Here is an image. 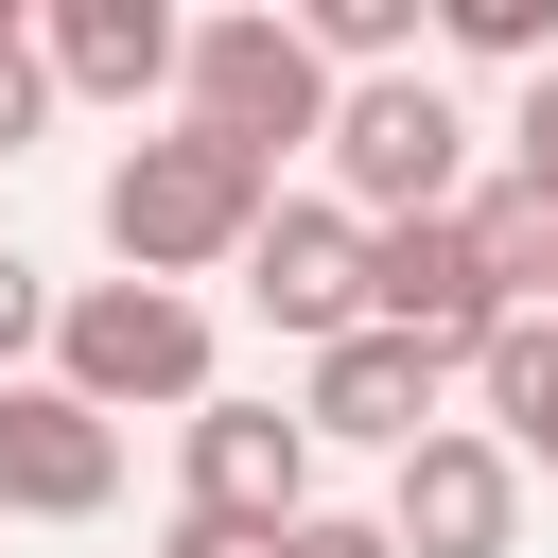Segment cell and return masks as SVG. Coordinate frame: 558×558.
I'll list each match as a JSON object with an SVG mask.
<instances>
[{
	"label": "cell",
	"instance_id": "5b68a950",
	"mask_svg": "<svg viewBox=\"0 0 558 558\" xmlns=\"http://www.w3.org/2000/svg\"><path fill=\"white\" fill-rule=\"evenodd\" d=\"M174 471H192V523H244V541H279V523H314V436H296V401H192L174 418Z\"/></svg>",
	"mask_w": 558,
	"mask_h": 558
},
{
	"label": "cell",
	"instance_id": "7a4b0ae2",
	"mask_svg": "<svg viewBox=\"0 0 558 558\" xmlns=\"http://www.w3.org/2000/svg\"><path fill=\"white\" fill-rule=\"evenodd\" d=\"M331 209H349V227H436V209H471V105H453L436 70L331 87Z\"/></svg>",
	"mask_w": 558,
	"mask_h": 558
},
{
	"label": "cell",
	"instance_id": "6da1fadb",
	"mask_svg": "<svg viewBox=\"0 0 558 558\" xmlns=\"http://www.w3.org/2000/svg\"><path fill=\"white\" fill-rule=\"evenodd\" d=\"M262 209H279V174H262L244 140H209V122H157V140L105 157V262L157 279V296H192L209 262H244Z\"/></svg>",
	"mask_w": 558,
	"mask_h": 558
},
{
	"label": "cell",
	"instance_id": "9c48e42d",
	"mask_svg": "<svg viewBox=\"0 0 558 558\" xmlns=\"http://www.w3.org/2000/svg\"><path fill=\"white\" fill-rule=\"evenodd\" d=\"M366 331H418L436 366H471V349L506 331V296H488V262H471L453 209H436V227H366Z\"/></svg>",
	"mask_w": 558,
	"mask_h": 558
},
{
	"label": "cell",
	"instance_id": "3957f363",
	"mask_svg": "<svg viewBox=\"0 0 558 558\" xmlns=\"http://www.w3.org/2000/svg\"><path fill=\"white\" fill-rule=\"evenodd\" d=\"M52 384L87 401V418H140V401H209V314L192 296H157V279H87V296H52Z\"/></svg>",
	"mask_w": 558,
	"mask_h": 558
},
{
	"label": "cell",
	"instance_id": "e0dca14e",
	"mask_svg": "<svg viewBox=\"0 0 558 558\" xmlns=\"http://www.w3.org/2000/svg\"><path fill=\"white\" fill-rule=\"evenodd\" d=\"M506 174H523V192H541V209H558V70H541V87H523V122H506Z\"/></svg>",
	"mask_w": 558,
	"mask_h": 558
},
{
	"label": "cell",
	"instance_id": "8fae6325",
	"mask_svg": "<svg viewBox=\"0 0 558 558\" xmlns=\"http://www.w3.org/2000/svg\"><path fill=\"white\" fill-rule=\"evenodd\" d=\"M174 52H192V17H174V0H52V17H35L52 105H70V87H87V105H157V87H174Z\"/></svg>",
	"mask_w": 558,
	"mask_h": 558
},
{
	"label": "cell",
	"instance_id": "d6986e66",
	"mask_svg": "<svg viewBox=\"0 0 558 558\" xmlns=\"http://www.w3.org/2000/svg\"><path fill=\"white\" fill-rule=\"evenodd\" d=\"M157 558H279V541H244V523H192V506H174V541H157Z\"/></svg>",
	"mask_w": 558,
	"mask_h": 558
},
{
	"label": "cell",
	"instance_id": "ba28073f",
	"mask_svg": "<svg viewBox=\"0 0 558 558\" xmlns=\"http://www.w3.org/2000/svg\"><path fill=\"white\" fill-rule=\"evenodd\" d=\"M244 296L296 331V349H331V331H366V227L331 209V192H279L262 227H244Z\"/></svg>",
	"mask_w": 558,
	"mask_h": 558
},
{
	"label": "cell",
	"instance_id": "ffe728a7",
	"mask_svg": "<svg viewBox=\"0 0 558 558\" xmlns=\"http://www.w3.org/2000/svg\"><path fill=\"white\" fill-rule=\"evenodd\" d=\"M541 331H558V279H541Z\"/></svg>",
	"mask_w": 558,
	"mask_h": 558
},
{
	"label": "cell",
	"instance_id": "4fadbf2b",
	"mask_svg": "<svg viewBox=\"0 0 558 558\" xmlns=\"http://www.w3.org/2000/svg\"><path fill=\"white\" fill-rule=\"evenodd\" d=\"M453 227H471V262H488V296H506V314H541V279H558V209H541L523 174H488V192H471Z\"/></svg>",
	"mask_w": 558,
	"mask_h": 558
},
{
	"label": "cell",
	"instance_id": "7c38bea8",
	"mask_svg": "<svg viewBox=\"0 0 558 558\" xmlns=\"http://www.w3.org/2000/svg\"><path fill=\"white\" fill-rule=\"evenodd\" d=\"M471 384H488V418H471V436H488L506 471H558V331H541V314H506V331L471 349Z\"/></svg>",
	"mask_w": 558,
	"mask_h": 558
},
{
	"label": "cell",
	"instance_id": "52a82bcc",
	"mask_svg": "<svg viewBox=\"0 0 558 558\" xmlns=\"http://www.w3.org/2000/svg\"><path fill=\"white\" fill-rule=\"evenodd\" d=\"M122 506V418H87L52 366L0 384V523H105Z\"/></svg>",
	"mask_w": 558,
	"mask_h": 558
},
{
	"label": "cell",
	"instance_id": "30bf717a",
	"mask_svg": "<svg viewBox=\"0 0 558 558\" xmlns=\"http://www.w3.org/2000/svg\"><path fill=\"white\" fill-rule=\"evenodd\" d=\"M436 384H453V366H436L418 331H331V349H314V384H296V436L418 453V436H436Z\"/></svg>",
	"mask_w": 558,
	"mask_h": 558
},
{
	"label": "cell",
	"instance_id": "5bb4252c",
	"mask_svg": "<svg viewBox=\"0 0 558 558\" xmlns=\"http://www.w3.org/2000/svg\"><path fill=\"white\" fill-rule=\"evenodd\" d=\"M436 35H453L471 70H523V87L558 70V0H436Z\"/></svg>",
	"mask_w": 558,
	"mask_h": 558
},
{
	"label": "cell",
	"instance_id": "8992f818",
	"mask_svg": "<svg viewBox=\"0 0 558 558\" xmlns=\"http://www.w3.org/2000/svg\"><path fill=\"white\" fill-rule=\"evenodd\" d=\"M366 523H384L401 558H506V541H523V471H506L471 418H436V436L384 471V506H366Z\"/></svg>",
	"mask_w": 558,
	"mask_h": 558
},
{
	"label": "cell",
	"instance_id": "277c9868",
	"mask_svg": "<svg viewBox=\"0 0 558 558\" xmlns=\"http://www.w3.org/2000/svg\"><path fill=\"white\" fill-rule=\"evenodd\" d=\"M174 122H209V140H244L262 174H279V140H331V70L296 52V17H192V52H174Z\"/></svg>",
	"mask_w": 558,
	"mask_h": 558
},
{
	"label": "cell",
	"instance_id": "9a60e30c",
	"mask_svg": "<svg viewBox=\"0 0 558 558\" xmlns=\"http://www.w3.org/2000/svg\"><path fill=\"white\" fill-rule=\"evenodd\" d=\"M35 122H52V70H35V17L0 0V157H35Z\"/></svg>",
	"mask_w": 558,
	"mask_h": 558
},
{
	"label": "cell",
	"instance_id": "2e32d148",
	"mask_svg": "<svg viewBox=\"0 0 558 558\" xmlns=\"http://www.w3.org/2000/svg\"><path fill=\"white\" fill-rule=\"evenodd\" d=\"M17 349H52V279L0 244V384H17Z\"/></svg>",
	"mask_w": 558,
	"mask_h": 558
},
{
	"label": "cell",
	"instance_id": "ac0fdd59",
	"mask_svg": "<svg viewBox=\"0 0 558 558\" xmlns=\"http://www.w3.org/2000/svg\"><path fill=\"white\" fill-rule=\"evenodd\" d=\"M279 558H401V541H384L366 506H314V523H279Z\"/></svg>",
	"mask_w": 558,
	"mask_h": 558
}]
</instances>
